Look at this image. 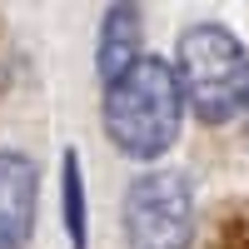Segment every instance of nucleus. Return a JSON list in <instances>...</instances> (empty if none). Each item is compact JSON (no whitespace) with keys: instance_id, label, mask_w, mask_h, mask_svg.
I'll return each instance as SVG.
<instances>
[{"instance_id":"obj_1","label":"nucleus","mask_w":249,"mask_h":249,"mask_svg":"<svg viewBox=\"0 0 249 249\" xmlns=\"http://www.w3.org/2000/svg\"><path fill=\"white\" fill-rule=\"evenodd\" d=\"M184 120V95L170 60L140 55L120 80H110V100H105V130L124 155L135 160H155L175 144Z\"/></svg>"},{"instance_id":"obj_2","label":"nucleus","mask_w":249,"mask_h":249,"mask_svg":"<svg viewBox=\"0 0 249 249\" xmlns=\"http://www.w3.org/2000/svg\"><path fill=\"white\" fill-rule=\"evenodd\" d=\"M175 60H179L175 65L179 95L190 100V110L204 124L230 120L249 100V55H244V45L224 25H214V20L184 30Z\"/></svg>"},{"instance_id":"obj_3","label":"nucleus","mask_w":249,"mask_h":249,"mask_svg":"<svg viewBox=\"0 0 249 249\" xmlns=\"http://www.w3.org/2000/svg\"><path fill=\"white\" fill-rule=\"evenodd\" d=\"M124 239L130 249H190L195 190L179 170H144L124 190Z\"/></svg>"},{"instance_id":"obj_4","label":"nucleus","mask_w":249,"mask_h":249,"mask_svg":"<svg viewBox=\"0 0 249 249\" xmlns=\"http://www.w3.org/2000/svg\"><path fill=\"white\" fill-rule=\"evenodd\" d=\"M40 179L35 164L15 150H0V249H25L35 234Z\"/></svg>"},{"instance_id":"obj_5","label":"nucleus","mask_w":249,"mask_h":249,"mask_svg":"<svg viewBox=\"0 0 249 249\" xmlns=\"http://www.w3.org/2000/svg\"><path fill=\"white\" fill-rule=\"evenodd\" d=\"M140 60V10L135 5H110L105 10V40H100V75L120 80Z\"/></svg>"},{"instance_id":"obj_6","label":"nucleus","mask_w":249,"mask_h":249,"mask_svg":"<svg viewBox=\"0 0 249 249\" xmlns=\"http://www.w3.org/2000/svg\"><path fill=\"white\" fill-rule=\"evenodd\" d=\"M65 234L75 249H90V219H85V179H80V150H65Z\"/></svg>"},{"instance_id":"obj_7","label":"nucleus","mask_w":249,"mask_h":249,"mask_svg":"<svg viewBox=\"0 0 249 249\" xmlns=\"http://www.w3.org/2000/svg\"><path fill=\"white\" fill-rule=\"evenodd\" d=\"M244 105H249V100H244Z\"/></svg>"}]
</instances>
